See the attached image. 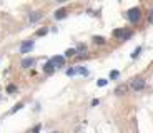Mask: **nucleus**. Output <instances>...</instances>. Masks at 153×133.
<instances>
[{
    "label": "nucleus",
    "mask_w": 153,
    "mask_h": 133,
    "mask_svg": "<svg viewBox=\"0 0 153 133\" xmlns=\"http://www.w3.org/2000/svg\"><path fill=\"white\" fill-rule=\"evenodd\" d=\"M132 88H133L135 92L143 90L145 88V80L143 78H133V80H132Z\"/></svg>",
    "instance_id": "7ed1b4c3"
},
{
    "label": "nucleus",
    "mask_w": 153,
    "mask_h": 133,
    "mask_svg": "<svg viewBox=\"0 0 153 133\" xmlns=\"http://www.w3.org/2000/svg\"><path fill=\"white\" fill-rule=\"evenodd\" d=\"M148 22L153 23V9H152V12H150V15H148Z\"/></svg>",
    "instance_id": "4be33fe9"
},
{
    "label": "nucleus",
    "mask_w": 153,
    "mask_h": 133,
    "mask_svg": "<svg viewBox=\"0 0 153 133\" xmlns=\"http://www.w3.org/2000/svg\"><path fill=\"white\" fill-rule=\"evenodd\" d=\"M92 40H93V42H95L96 45H105V37H100V35H95V37L92 38Z\"/></svg>",
    "instance_id": "9d476101"
},
{
    "label": "nucleus",
    "mask_w": 153,
    "mask_h": 133,
    "mask_svg": "<svg viewBox=\"0 0 153 133\" xmlns=\"http://www.w3.org/2000/svg\"><path fill=\"white\" fill-rule=\"evenodd\" d=\"M53 133H58V132H53Z\"/></svg>",
    "instance_id": "5701e85b"
},
{
    "label": "nucleus",
    "mask_w": 153,
    "mask_h": 133,
    "mask_svg": "<svg viewBox=\"0 0 153 133\" xmlns=\"http://www.w3.org/2000/svg\"><path fill=\"white\" fill-rule=\"evenodd\" d=\"M50 62L55 65V68H58V66H63V65H65V57H63V55H55V57L50 58Z\"/></svg>",
    "instance_id": "39448f33"
},
{
    "label": "nucleus",
    "mask_w": 153,
    "mask_h": 133,
    "mask_svg": "<svg viewBox=\"0 0 153 133\" xmlns=\"http://www.w3.org/2000/svg\"><path fill=\"white\" fill-rule=\"evenodd\" d=\"M125 92H126V85H120V86H116V90H115L116 95H123Z\"/></svg>",
    "instance_id": "f8f14e48"
},
{
    "label": "nucleus",
    "mask_w": 153,
    "mask_h": 133,
    "mask_svg": "<svg viewBox=\"0 0 153 133\" xmlns=\"http://www.w3.org/2000/svg\"><path fill=\"white\" fill-rule=\"evenodd\" d=\"M33 47H35V42H33V40H27V42H23V43L20 45V52H22V53H29Z\"/></svg>",
    "instance_id": "20e7f679"
},
{
    "label": "nucleus",
    "mask_w": 153,
    "mask_h": 133,
    "mask_svg": "<svg viewBox=\"0 0 153 133\" xmlns=\"http://www.w3.org/2000/svg\"><path fill=\"white\" fill-rule=\"evenodd\" d=\"M67 17V9H60L55 12V19L57 20H62V19H65Z\"/></svg>",
    "instance_id": "1a4fd4ad"
},
{
    "label": "nucleus",
    "mask_w": 153,
    "mask_h": 133,
    "mask_svg": "<svg viewBox=\"0 0 153 133\" xmlns=\"http://www.w3.org/2000/svg\"><path fill=\"white\" fill-rule=\"evenodd\" d=\"M42 17H43V15H42L40 12H32V13H30V22H32V23H35V22H38Z\"/></svg>",
    "instance_id": "6e6552de"
},
{
    "label": "nucleus",
    "mask_w": 153,
    "mask_h": 133,
    "mask_svg": "<svg viewBox=\"0 0 153 133\" xmlns=\"http://www.w3.org/2000/svg\"><path fill=\"white\" fill-rule=\"evenodd\" d=\"M22 106H23V103H17L15 106H13V108H12V110H10V113H15V112H19Z\"/></svg>",
    "instance_id": "2eb2a0df"
},
{
    "label": "nucleus",
    "mask_w": 153,
    "mask_h": 133,
    "mask_svg": "<svg viewBox=\"0 0 153 133\" xmlns=\"http://www.w3.org/2000/svg\"><path fill=\"white\" fill-rule=\"evenodd\" d=\"M15 90H17V86H15V85H9V86H7V92H9V93H13Z\"/></svg>",
    "instance_id": "aec40b11"
},
{
    "label": "nucleus",
    "mask_w": 153,
    "mask_h": 133,
    "mask_svg": "<svg viewBox=\"0 0 153 133\" xmlns=\"http://www.w3.org/2000/svg\"><path fill=\"white\" fill-rule=\"evenodd\" d=\"M75 53H76V48H68L67 52H65V57H75Z\"/></svg>",
    "instance_id": "ddd939ff"
},
{
    "label": "nucleus",
    "mask_w": 153,
    "mask_h": 133,
    "mask_svg": "<svg viewBox=\"0 0 153 133\" xmlns=\"http://www.w3.org/2000/svg\"><path fill=\"white\" fill-rule=\"evenodd\" d=\"M140 52H142V47H136L135 48V52L132 53V58H136L138 55H140Z\"/></svg>",
    "instance_id": "dca6fc26"
},
{
    "label": "nucleus",
    "mask_w": 153,
    "mask_h": 133,
    "mask_svg": "<svg viewBox=\"0 0 153 133\" xmlns=\"http://www.w3.org/2000/svg\"><path fill=\"white\" fill-rule=\"evenodd\" d=\"M113 37L120 38V40H128V38L133 37V32L132 30H125V29H116L113 30Z\"/></svg>",
    "instance_id": "f03ea898"
},
{
    "label": "nucleus",
    "mask_w": 153,
    "mask_h": 133,
    "mask_svg": "<svg viewBox=\"0 0 153 133\" xmlns=\"http://www.w3.org/2000/svg\"><path fill=\"white\" fill-rule=\"evenodd\" d=\"M43 72H45V73H50V75H52V73L55 72V65H53V63H52V62L48 60L47 63L43 65Z\"/></svg>",
    "instance_id": "0eeeda50"
},
{
    "label": "nucleus",
    "mask_w": 153,
    "mask_h": 133,
    "mask_svg": "<svg viewBox=\"0 0 153 133\" xmlns=\"http://www.w3.org/2000/svg\"><path fill=\"white\" fill-rule=\"evenodd\" d=\"M35 63H37V60H35V58H23V60H22V66H23V68H30V66L32 65H35Z\"/></svg>",
    "instance_id": "423d86ee"
},
{
    "label": "nucleus",
    "mask_w": 153,
    "mask_h": 133,
    "mask_svg": "<svg viewBox=\"0 0 153 133\" xmlns=\"http://www.w3.org/2000/svg\"><path fill=\"white\" fill-rule=\"evenodd\" d=\"M75 73H76V68H68V70H67V75H68V76L75 75Z\"/></svg>",
    "instance_id": "6ab92c4d"
},
{
    "label": "nucleus",
    "mask_w": 153,
    "mask_h": 133,
    "mask_svg": "<svg viewBox=\"0 0 153 133\" xmlns=\"http://www.w3.org/2000/svg\"><path fill=\"white\" fill-rule=\"evenodd\" d=\"M106 83H108V80H105V78H100V80L96 82V85H98V86H105Z\"/></svg>",
    "instance_id": "f3484780"
},
{
    "label": "nucleus",
    "mask_w": 153,
    "mask_h": 133,
    "mask_svg": "<svg viewBox=\"0 0 153 133\" xmlns=\"http://www.w3.org/2000/svg\"><path fill=\"white\" fill-rule=\"evenodd\" d=\"M75 68H76V73H80V75H83V76L88 75V70H86L85 66H75Z\"/></svg>",
    "instance_id": "9b49d317"
},
{
    "label": "nucleus",
    "mask_w": 153,
    "mask_h": 133,
    "mask_svg": "<svg viewBox=\"0 0 153 133\" xmlns=\"http://www.w3.org/2000/svg\"><path fill=\"white\" fill-rule=\"evenodd\" d=\"M47 32H48V29H42V30H38V33H37V35H38V37H42V35H45Z\"/></svg>",
    "instance_id": "412c9836"
},
{
    "label": "nucleus",
    "mask_w": 153,
    "mask_h": 133,
    "mask_svg": "<svg viewBox=\"0 0 153 133\" xmlns=\"http://www.w3.org/2000/svg\"><path fill=\"white\" fill-rule=\"evenodd\" d=\"M86 50V45H83V43H82V45H78V48H76V53H80V52H85Z\"/></svg>",
    "instance_id": "a211bd4d"
},
{
    "label": "nucleus",
    "mask_w": 153,
    "mask_h": 133,
    "mask_svg": "<svg viewBox=\"0 0 153 133\" xmlns=\"http://www.w3.org/2000/svg\"><path fill=\"white\" fill-rule=\"evenodd\" d=\"M126 17H128V20L132 23H138L142 20V17H143V13H142V10L138 9V7H133V9H130L126 12Z\"/></svg>",
    "instance_id": "f257e3e1"
},
{
    "label": "nucleus",
    "mask_w": 153,
    "mask_h": 133,
    "mask_svg": "<svg viewBox=\"0 0 153 133\" xmlns=\"http://www.w3.org/2000/svg\"><path fill=\"white\" fill-rule=\"evenodd\" d=\"M118 76H120V72H118V70H112V72H110V78H112V80H116Z\"/></svg>",
    "instance_id": "4468645a"
}]
</instances>
